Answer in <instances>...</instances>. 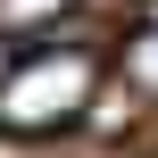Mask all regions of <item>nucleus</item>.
Segmentation results:
<instances>
[{
	"label": "nucleus",
	"instance_id": "3",
	"mask_svg": "<svg viewBox=\"0 0 158 158\" xmlns=\"http://www.w3.org/2000/svg\"><path fill=\"white\" fill-rule=\"evenodd\" d=\"M125 67H133V83H142V92L158 100V17L142 25V33H133V42H125Z\"/></svg>",
	"mask_w": 158,
	"mask_h": 158
},
{
	"label": "nucleus",
	"instance_id": "1",
	"mask_svg": "<svg viewBox=\"0 0 158 158\" xmlns=\"http://www.w3.org/2000/svg\"><path fill=\"white\" fill-rule=\"evenodd\" d=\"M92 92H100V50H83V42H42V50H25V58L0 75V133L50 142V133H67V125L92 108Z\"/></svg>",
	"mask_w": 158,
	"mask_h": 158
},
{
	"label": "nucleus",
	"instance_id": "2",
	"mask_svg": "<svg viewBox=\"0 0 158 158\" xmlns=\"http://www.w3.org/2000/svg\"><path fill=\"white\" fill-rule=\"evenodd\" d=\"M75 0H0V33H42V25H58Z\"/></svg>",
	"mask_w": 158,
	"mask_h": 158
}]
</instances>
